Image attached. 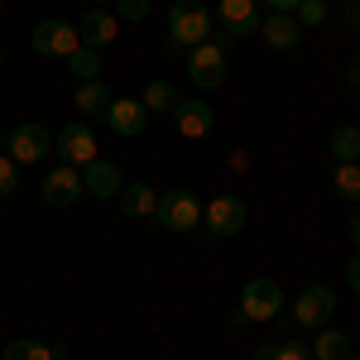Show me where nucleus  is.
<instances>
[{"instance_id": "obj_34", "label": "nucleus", "mask_w": 360, "mask_h": 360, "mask_svg": "<svg viewBox=\"0 0 360 360\" xmlns=\"http://www.w3.org/2000/svg\"><path fill=\"white\" fill-rule=\"evenodd\" d=\"M96 5H101V10H106V5H115V0H96Z\"/></svg>"}, {"instance_id": "obj_22", "label": "nucleus", "mask_w": 360, "mask_h": 360, "mask_svg": "<svg viewBox=\"0 0 360 360\" xmlns=\"http://www.w3.org/2000/svg\"><path fill=\"white\" fill-rule=\"evenodd\" d=\"M0 360H53V351L44 346V341H29V336H15V341H5V351Z\"/></svg>"}, {"instance_id": "obj_29", "label": "nucleus", "mask_w": 360, "mask_h": 360, "mask_svg": "<svg viewBox=\"0 0 360 360\" xmlns=\"http://www.w3.org/2000/svg\"><path fill=\"white\" fill-rule=\"evenodd\" d=\"M346 288L360 293V255H356V259H346Z\"/></svg>"}, {"instance_id": "obj_2", "label": "nucleus", "mask_w": 360, "mask_h": 360, "mask_svg": "<svg viewBox=\"0 0 360 360\" xmlns=\"http://www.w3.org/2000/svg\"><path fill=\"white\" fill-rule=\"evenodd\" d=\"M226 29H217L207 44H197V49H188V63H183V72L193 77V86H202V91H217V86L226 82Z\"/></svg>"}, {"instance_id": "obj_27", "label": "nucleus", "mask_w": 360, "mask_h": 360, "mask_svg": "<svg viewBox=\"0 0 360 360\" xmlns=\"http://www.w3.org/2000/svg\"><path fill=\"white\" fill-rule=\"evenodd\" d=\"M15 188H20V164H15L10 154H0V202L15 193Z\"/></svg>"}, {"instance_id": "obj_28", "label": "nucleus", "mask_w": 360, "mask_h": 360, "mask_svg": "<svg viewBox=\"0 0 360 360\" xmlns=\"http://www.w3.org/2000/svg\"><path fill=\"white\" fill-rule=\"evenodd\" d=\"M269 360H312V351H307L303 341H274Z\"/></svg>"}, {"instance_id": "obj_37", "label": "nucleus", "mask_w": 360, "mask_h": 360, "mask_svg": "<svg viewBox=\"0 0 360 360\" xmlns=\"http://www.w3.org/2000/svg\"><path fill=\"white\" fill-rule=\"evenodd\" d=\"M351 360H360V351H356V356H351Z\"/></svg>"}, {"instance_id": "obj_1", "label": "nucleus", "mask_w": 360, "mask_h": 360, "mask_svg": "<svg viewBox=\"0 0 360 360\" xmlns=\"http://www.w3.org/2000/svg\"><path fill=\"white\" fill-rule=\"evenodd\" d=\"M217 34V15L202 5V0H173V10H168V49L178 53H188L197 44H207Z\"/></svg>"}, {"instance_id": "obj_4", "label": "nucleus", "mask_w": 360, "mask_h": 360, "mask_svg": "<svg viewBox=\"0 0 360 360\" xmlns=\"http://www.w3.org/2000/svg\"><path fill=\"white\" fill-rule=\"evenodd\" d=\"M29 44H34L39 58H72L82 39H77V25L72 20H58L53 15V20H39V25L29 29Z\"/></svg>"}, {"instance_id": "obj_5", "label": "nucleus", "mask_w": 360, "mask_h": 360, "mask_svg": "<svg viewBox=\"0 0 360 360\" xmlns=\"http://www.w3.org/2000/svg\"><path fill=\"white\" fill-rule=\"evenodd\" d=\"M154 221L164 226V231H193V226H202V202L188 188H168V193H159Z\"/></svg>"}, {"instance_id": "obj_10", "label": "nucleus", "mask_w": 360, "mask_h": 360, "mask_svg": "<svg viewBox=\"0 0 360 360\" xmlns=\"http://www.w3.org/2000/svg\"><path fill=\"white\" fill-rule=\"evenodd\" d=\"M101 115H106L111 135H120V139H139L144 125H149V111H144L139 96H111V106H106Z\"/></svg>"}, {"instance_id": "obj_12", "label": "nucleus", "mask_w": 360, "mask_h": 360, "mask_svg": "<svg viewBox=\"0 0 360 360\" xmlns=\"http://www.w3.org/2000/svg\"><path fill=\"white\" fill-rule=\"evenodd\" d=\"M173 125H178L183 139H202V135L217 130V111H212L207 101H197V96H183V101L173 106Z\"/></svg>"}, {"instance_id": "obj_20", "label": "nucleus", "mask_w": 360, "mask_h": 360, "mask_svg": "<svg viewBox=\"0 0 360 360\" xmlns=\"http://www.w3.org/2000/svg\"><path fill=\"white\" fill-rule=\"evenodd\" d=\"M139 101H144V111H168V115H173V106H178L183 96H178V86H173V82L154 77V82L144 86V96H139Z\"/></svg>"}, {"instance_id": "obj_31", "label": "nucleus", "mask_w": 360, "mask_h": 360, "mask_svg": "<svg viewBox=\"0 0 360 360\" xmlns=\"http://www.w3.org/2000/svg\"><path fill=\"white\" fill-rule=\"evenodd\" d=\"M346 25H356V29H360V5H346Z\"/></svg>"}, {"instance_id": "obj_8", "label": "nucleus", "mask_w": 360, "mask_h": 360, "mask_svg": "<svg viewBox=\"0 0 360 360\" xmlns=\"http://www.w3.org/2000/svg\"><path fill=\"white\" fill-rule=\"evenodd\" d=\"M332 312H336V293L327 288V283H307L303 293L293 298V317H298V327H327L332 322Z\"/></svg>"}, {"instance_id": "obj_18", "label": "nucleus", "mask_w": 360, "mask_h": 360, "mask_svg": "<svg viewBox=\"0 0 360 360\" xmlns=\"http://www.w3.org/2000/svg\"><path fill=\"white\" fill-rule=\"evenodd\" d=\"M356 356V346H351V336L336 332V327H317V341H312V360H351Z\"/></svg>"}, {"instance_id": "obj_30", "label": "nucleus", "mask_w": 360, "mask_h": 360, "mask_svg": "<svg viewBox=\"0 0 360 360\" xmlns=\"http://www.w3.org/2000/svg\"><path fill=\"white\" fill-rule=\"evenodd\" d=\"M264 5H269V10H274V15H293V10H298V5H303V0H264Z\"/></svg>"}, {"instance_id": "obj_26", "label": "nucleus", "mask_w": 360, "mask_h": 360, "mask_svg": "<svg viewBox=\"0 0 360 360\" xmlns=\"http://www.w3.org/2000/svg\"><path fill=\"white\" fill-rule=\"evenodd\" d=\"M293 20H298L303 29H317L322 20H327V5H322V0H303V5L293 10Z\"/></svg>"}, {"instance_id": "obj_13", "label": "nucleus", "mask_w": 360, "mask_h": 360, "mask_svg": "<svg viewBox=\"0 0 360 360\" xmlns=\"http://www.w3.org/2000/svg\"><path fill=\"white\" fill-rule=\"evenodd\" d=\"M217 20L231 39H245V34H259V0H221L217 5Z\"/></svg>"}, {"instance_id": "obj_11", "label": "nucleus", "mask_w": 360, "mask_h": 360, "mask_svg": "<svg viewBox=\"0 0 360 360\" xmlns=\"http://www.w3.org/2000/svg\"><path fill=\"white\" fill-rule=\"evenodd\" d=\"M39 193H44V202H49V207H58V212H63V207H72V202L86 193V188H82V168L58 164L53 173L39 183Z\"/></svg>"}, {"instance_id": "obj_32", "label": "nucleus", "mask_w": 360, "mask_h": 360, "mask_svg": "<svg viewBox=\"0 0 360 360\" xmlns=\"http://www.w3.org/2000/svg\"><path fill=\"white\" fill-rule=\"evenodd\" d=\"M351 245H356V255H360V217L351 221Z\"/></svg>"}, {"instance_id": "obj_15", "label": "nucleus", "mask_w": 360, "mask_h": 360, "mask_svg": "<svg viewBox=\"0 0 360 360\" xmlns=\"http://www.w3.org/2000/svg\"><path fill=\"white\" fill-rule=\"evenodd\" d=\"M259 39H264L274 53H293V49L303 44V25H298L293 15H274V10H269V15L259 20Z\"/></svg>"}, {"instance_id": "obj_33", "label": "nucleus", "mask_w": 360, "mask_h": 360, "mask_svg": "<svg viewBox=\"0 0 360 360\" xmlns=\"http://www.w3.org/2000/svg\"><path fill=\"white\" fill-rule=\"evenodd\" d=\"M250 360H269V356H264V351H255V356H250Z\"/></svg>"}, {"instance_id": "obj_17", "label": "nucleus", "mask_w": 360, "mask_h": 360, "mask_svg": "<svg viewBox=\"0 0 360 360\" xmlns=\"http://www.w3.org/2000/svg\"><path fill=\"white\" fill-rule=\"evenodd\" d=\"M115 202H120V212H125L130 221H154V212H159V193H154L149 183H125Z\"/></svg>"}, {"instance_id": "obj_25", "label": "nucleus", "mask_w": 360, "mask_h": 360, "mask_svg": "<svg viewBox=\"0 0 360 360\" xmlns=\"http://www.w3.org/2000/svg\"><path fill=\"white\" fill-rule=\"evenodd\" d=\"M115 20L120 25H144L149 20V0H115Z\"/></svg>"}, {"instance_id": "obj_9", "label": "nucleus", "mask_w": 360, "mask_h": 360, "mask_svg": "<svg viewBox=\"0 0 360 360\" xmlns=\"http://www.w3.org/2000/svg\"><path fill=\"white\" fill-rule=\"evenodd\" d=\"M202 226H207L212 236H240V231H245V202L231 197V193L212 197V202L202 207Z\"/></svg>"}, {"instance_id": "obj_21", "label": "nucleus", "mask_w": 360, "mask_h": 360, "mask_svg": "<svg viewBox=\"0 0 360 360\" xmlns=\"http://www.w3.org/2000/svg\"><path fill=\"white\" fill-rule=\"evenodd\" d=\"M332 159L336 164H356L360 159V130L356 125H336L332 130Z\"/></svg>"}, {"instance_id": "obj_35", "label": "nucleus", "mask_w": 360, "mask_h": 360, "mask_svg": "<svg viewBox=\"0 0 360 360\" xmlns=\"http://www.w3.org/2000/svg\"><path fill=\"white\" fill-rule=\"evenodd\" d=\"M0 154H5V135H0Z\"/></svg>"}, {"instance_id": "obj_19", "label": "nucleus", "mask_w": 360, "mask_h": 360, "mask_svg": "<svg viewBox=\"0 0 360 360\" xmlns=\"http://www.w3.org/2000/svg\"><path fill=\"white\" fill-rule=\"evenodd\" d=\"M106 106H111V86L101 82V77L96 82H77V111L82 115H101Z\"/></svg>"}, {"instance_id": "obj_6", "label": "nucleus", "mask_w": 360, "mask_h": 360, "mask_svg": "<svg viewBox=\"0 0 360 360\" xmlns=\"http://www.w3.org/2000/svg\"><path fill=\"white\" fill-rule=\"evenodd\" d=\"M53 154H58L68 168H86L91 159H96V130H91L86 120L63 125V130L53 135Z\"/></svg>"}, {"instance_id": "obj_23", "label": "nucleus", "mask_w": 360, "mask_h": 360, "mask_svg": "<svg viewBox=\"0 0 360 360\" xmlns=\"http://www.w3.org/2000/svg\"><path fill=\"white\" fill-rule=\"evenodd\" d=\"M68 68H72V77H77V82H96V77H101V53L77 44V53L68 58Z\"/></svg>"}, {"instance_id": "obj_16", "label": "nucleus", "mask_w": 360, "mask_h": 360, "mask_svg": "<svg viewBox=\"0 0 360 360\" xmlns=\"http://www.w3.org/2000/svg\"><path fill=\"white\" fill-rule=\"evenodd\" d=\"M82 188H86V197L111 202V197H120V188H125V183H120V168H115L111 159H101V154H96V159L82 168Z\"/></svg>"}, {"instance_id": "obj_36", "label": "nucleus", "mask_w": 360, "mask_h": 360, "mask_svg": "<svg viewBox=\"0 0 360 360\" xmlns=\"http://www.w3.org/2000/svg\"><path fill=\"white\" fill-rule=\"evenodd\" d=\"M0 68H5V53H0Z\"/></svg>"}, {"instance_id": "obj_3", "label": "nucleus", "mask_w": 360, "mask_h": 360, "mask_svg": "<svg viewBox=\"0 0 360 360\" xmlns=\"http://www.w3.org/2000/svg\"><path fill=\"white\" fill-rule=\"evenodd\" d=\"M278 312H283V288H278L274 278L259 274L240 288V312H236V322H274Z\"/></svg>"}, {"instance_id": "obj_24", "label": "nucleus", "mask_w": 360, "mask_h": 360, "mask_svg": "<svg viewBox=\"0 0 360 360\" xmlns=\"http://www.w3.org/2000/svg\"><path fill=\"white\" fill-rule=\"evenodd\" d=\"M332 188H336L341 202H360V164H336Z\"/></svg>"}, {"instance_id": "obj_14", "label": "nucleus", "mask_w": 360, "mask_h": 360, "mask_svg": "<svg viewBox=\"0 0 360 360\" xmlns=\"http://www.w3.org/2000/svg\"><path fill=\"white\" fill-rule=\"evenodd\" d=\"M115 34H120V20H115V10H86L82 20H77V39H82V49H106L115 44Z\"/></svg>"}, {"instance_id": "obj_7", "label": "nucleus", "mask_w": 360, "mask_h": 360, "mask_svg": "<svg viewBox=\"0 0 360 360\" xmlns=\"http://www.w3.org/2000/svg\"><path fill=\"white\" fill-rule=\"evenodd\" d=\"M5 154H10L15 164H39L44 154H53V135H49L39 120H25V125H15V130L5 135Z\"/></svg>"}]
</instances>
